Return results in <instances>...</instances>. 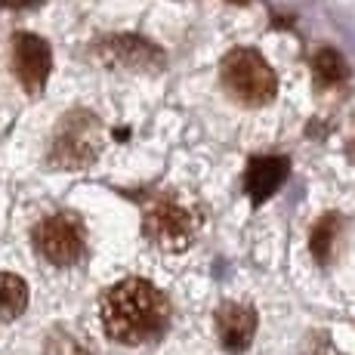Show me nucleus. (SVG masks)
<instances>
[{
  "instance_id": "1a4fd4ad",
  "label": "nucleus",
  "mask_w": 355,
  "mask_h": 355,
  "mask_svg": "<svg viewBox=\"0 0 355 355\" xmlns=\"http://www.w3.org/2000/svg\"><path fill=\"white\" fill-rule=\"evenodd\" d=\"M28 306V284L12 272H0V322H16Z\"/></svg>"
},
{
  "instance_id": "39448f33",
  "label": "nucleus",
  "mask_w": 355,
  "mask_h": 355,
  "mask_svg": "<svg viewBox=\"0 0 355 355\" xmlns=\"http://www.w3.org/2000/svg\"><path fill=\"white\" fill-rule=\"evenodd\" d=\"M201 220L176 201H161L146 214V238L161 250H186L195 241Z\"/></svg>"
},
{
  "instance_id": "f03ea898",
  "label": "nucleus",
  "mask_w": 355,
  "mask_h": 355,
  "mask_svg": "<svg viewBox=\"0 0 355 355\" xmlns=\"http://www.w3.org/2000/svg\"><path fill=\"white\" fill-rule=\"evenodd\" d=\"M220 71H223V84H226L232 99L244 102V105H254V108L275 99V90H278L275 71H272L269 62L257 50L238 46V50L226 53Z\"/></svg>"
},
{
  "instance_id": "0eeeda50",
  "label": "nucleus",
  "mask_w": 355,
  "mask_h": 355,
  "mask_svg": "<svg viewBox=\"0 0 355 355\" xmlns=\"http://www.w3.org/2000/svg\"><path fill=\"white\" fill-rule=\"evenodd\" d=\"M257 312L244 303H226L216 309V337L226 352H244L254 343Z\"/></svg>"
},
{
  "instance_id": "20e7f679",
  "label": "nucleus",
  "mask_w": 355,
  "mask_h": 355,
  "mask_svg": "<svg viewBox=\"0 0 355 355\" xmlns=\"http://www.w3.org/2000/svg\"><path fill=\"white\" fill-rule=\"evenodd\" d=\"M34 248L53 266H74L87 250L84 226L68 214H53L34 229Z\"/></svg>"
},
{
  "instance_id": "423d86ee",
  "label": "nucleus",
  "mask_w": 355,
  "mask_h": 355,
  "mask_svg": "<svg viewBox=\"0 0 355 355\" xmlns=\"http://www.w3.org/2000/svg\"><path fill=\"white\" fill-rule=\"evenodd\" d=\"M12 68H16V78L22 80V87L31 93H40L46 87V78L53 71V53L50 44L37 34L19 31L12 37Z\"/></svg>"
},
{
  "instance_id": "f257e3e1",
  "label": "nucleus",
  "mask_w": 355,
  "mask_h": 355,
  "mask_svg": "<svg viewBox=\"0 0 355 355\" xmlns=\"http://www.w3.org/2000/svg\"><path fill=\"white\" fill-rule=\"evenodd\" d=\"M99 318L108 340L124 346H148L167 334L170 303L146 278H124L102 293Z\"/></svg>"
},
{
  "instance_id": "ddd939ff",
  "label": "nucleus",
  "mask_w": 355,
  "mask_h": 355,
  "mask_svg": "<svg viewBox=\"0 0 355 355\" xmlns=\"http://www.w3.org/2000/svg\"><path fill=\"white\" fill-rule=\"evenodd\" d=\"M6 10H28V6H37L40 0H0Z\"/></svg>"
},
{
  "instance_id": "4468645a",
  "label": "nucleus",
  "mask_w": 355,
  "mask_h": 355,
  "mask_svg": "<svg viewBox=\"0 0 355 355\" xmlns=\"http://www.w3.org/2000/svg\"><path fill=\"white\" fill-rule=\"evenodd\" d=\"M229 3H250V0H229Z\"/></svg>"
},
{
  "instance_id": "6e6552de",
  "label": "nucleus",
  "mask_w": 355,
  "mask_h": 355,
  "mask_svg": "<svg viewBox=\"0 0 355 355\" xmlns=\"http://www.w3.org/2000/svg\"><path fill=\"white\" fill-rule=\"evenodd\" d=\"M288 180V161L278 155H266V158H254L248 164V176H244V189H248L250 201L259 204L272 198Z\"/></svg>"
},
{
  "instance_id": "9b49d317",
  "label": "nucleus",
  "mask_w": 355,
  "mask_h": 355,
  "mask_svg": "<svg viewBox=\"0 0 355 355\" xmlns=\"http://www.w3.org/2000/svg\"><path fill=\"white\" fill-rule=\"evenodd\" d=\"M312 71H315L318 84H324V87L343 84V80L349 78V65H346V59L340 56L337 50H322V53H315V59H312Z\"/></svg>"
},
{
  "instance_id": "7ed1b4c3",
  "label": "nucleus",
  "mask_w": 355,
  "mask_h": 355,
  "mask_svg": "<svg viewBox=\"0 0 355 355\" xmlns=\"http://www.w3.org/2000/svg\"><path fill=\"white\" fill-rule=\"evenodd\" d=\"M99 121L90 112H71L53 136L50 161L62 170H80L99 155Z\"/></svg>"
},
{
  "instance_id": "9d476101",
  "label": "nucleus",
  "mask_w": 355,
  "mask_h": 355,
  "mask_svg": "<svg viewBox=\"0 0 355 355\" xmlns=\"http://www.w3.org/2000/svg\"><path fill=\"white\" fill-rule=\"evenodd\" d=\"M337 235H340V220L334 214H327L322 223H318L315 229H312V235H309V248H312V254H315L318 263H331V257H334V250H337Z\"/></svg>"
},
{
  "instance_id": "f8f14e48",
  "label": "nucleus",
  "mask_w": 355,
  "mask_h": 355,
  "mask_svg": "<svg viewBox=\"0 0 355 355\" xmlns=\"http://www.w3.org/2000/svg\"><path fill=\"white\" fill-rule=\"evenodd\" d=\"M44 355H93V349L87 340L74 337V334H68V331H56L46 340Z\"/></svg>"
}]
</instances>
